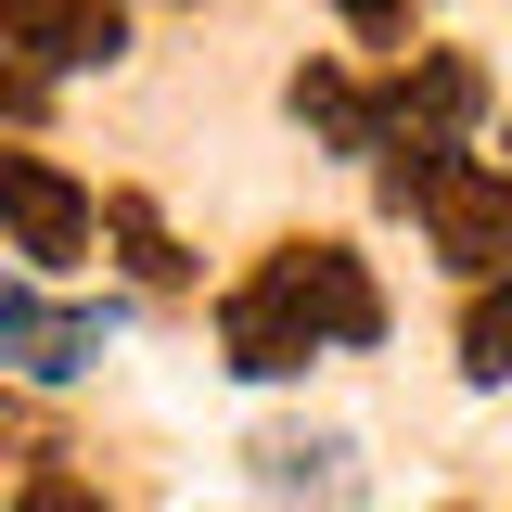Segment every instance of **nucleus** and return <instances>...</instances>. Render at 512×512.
Returning a JSON list of instances; mask_svg holds the SVG:
<instances>
[{
  "instance_id": "obj_1",
  "label": "nucleus",
  "mask_w": 512,
  "mask_h": 512,
  "mask_svg": "<svg viewBox=\"0 0 512 512\" xmlns=\"http://www.w3.org/2000/svg\"><path fill=\"white\" fill-rule=\"evenodd\" d=\"M384 333V282L359 269V244H269L218 295V359L244 384H295L320 346H372Z\"/></svg>"
},
{
  "instance_id": "obj_2",
  "label": "nucleus",
  "mask_w": 512,
  "mask_h": 512,
  "mask_svg": "<svg viewBox=\"0 0 512 512\" xmlns=\"http://www.w3.org/2000/svg\"><path fill=\"white\" fill-rule=\"evenodd\" d=\"M384 205L397 218H423L436 256L487 295L512 269V167H474V154H410V167H384Z\"/></svg>"
},
{
  "instance_id": "obj_3",
  "label": "nucleus",
  "mask_w": 512,
  "mask_h": 512,
  "mask_svg": "<svg viewBox=\"0 0 512 512\" xmlns=\"http://www.w3.org/2000/svg\"><path fill=\"white\" fill-rule=\"evenodd\" d=\"M487 116V64L474 52H410L384 77V167H410V154H461V128ZM372 167V180H384Z\"/></svg>"
},
{
  "instance_id": "obj_4",
  "label": "nucleus",
  "mask_w": 512,
  "mask_h": 512,
  "mask_svg": "<svg viewBox=\"0 0 512 512\" xmlns=\"http://www.w3.org/2000/svg\"><path fill=\"white\" fill-rule=\"evenodd\" d=\"M0 205H13V256H26V282H52L77 256L103 244V205L64 180L52 154H0Z\"/></svg>"
},
{
  "instance_id": "obj_5",
  "label": "nucleus",
  "mask_w": 512,
  "mask_h": 512,
  "mask_svg": "<svg viewBox=\"0 0 512 512\" xmlns=\"http://www.w3.org/2000/svg\"><path fill=\"white\" fill-rule=\"evenodd\" d=\"M103 346H116V308H52L39 282H13V295H0V359H13L26 384H77Z\"/></svg>"
},
{
  "instance_id": "obj_6",
  "label": "nucleus",
  "mask_w": 512,
  "mask_h": 512,
  "mask_svg": "<svg viewBox=\"0 0 512 512\" xmlns=\"http://www.w3.org/2000/svg\"><path fill=\"white\" fill-rule=\"evenodd\" d=\"M244 461H256V487H269V512H346L359 500V448L333 436V423H269Z\"/></svg>"
},
{
  "instance_id": "obj_7",
  "label": "nucleus",
  "mask_w": 512,
  "mask_h": 512,
  "mask_svg": "<svg viewBox=\"0 0 512 512\" xmlns=\"http://www.w3.org/2000/svg\"><path fill=\"white\" fill-rule=\"evenodd\" d=\"M0 39H13V64H39V77L116 64L128 52V0H0Z\"/></svg>"
},
{
  "instance_id": "obj_8",
  "label": "nucleus",
  "mask_w": 512,
  "mask_h": 512,
  "mask_svg": "<svg viewBox=\"0 0 512 512\" xmlns=\"http://www.w3.org/2000/svg\"><path fill=\"white\" fill-rule=\"evenodd\" d=\"M295 128L320 154H372L384 167V77H346V64H295Z\"/></svg>"
},
{
  "instance_id": "obj_9",
  "label": "nucleus",
  "mask_w": 512,
  "mask_h": 512,
  "mask_svg": "<svg viewBox=\"0 0 512 512\" xmlns=\"http://www.w3.org/2000/svg\"><path fill=\"white\" fill-rule=\"evenodd\" d=\"M103 231H116V256H128V269H141V282H154V295H180V282H192V256H180V231L154 218V192H103Z\"/></svg>"
},
{
  "instance_id": "obj_10",
  "label": "nucleus",
  "mask_w": 512,
  "mask_h": 512,
  "mask_svg": "<svg viewBox=\"0 0 512 512\" xmlns=\"http://www.w3.org/2000/svg\"><path fill=\"white\" fill-rule=\"evenodd\" d=\"M461 372H474V384H500V372H512V269L474 295V308H461Z\"/></svg>"
},
{
  "instance_id": "obj_11",
  "label": "nucleus",
  "mask_w": 512,
  "mask_h": 512,
  "mask_svg": "<svg viewBox=\"0 0 512 512\" xmlns=\"http://www.w3.org/2000/svg\"><path fill=\"white\" fill-rule=\"evenodd\" d=\"M13 512H103V500H90V487H77V474H64V461H39V474H26V487H13Z\"/></svg>"
},
{
  "instance_id": "obj_12",
  "label": "nucleus",
  "mask_w": 512,
  "mask_h": 512,
  "mask_svg": "<svg viewBox=\"0 0 512 512\" xmlns=\"http://www.w3.org/2000/svg\"><path fill=\"white\" fill-rule=\"evenodd\" d=\"M333 13H346L359 39H397V26H410V0H333Z\"/></svg>"
}]
</instances>
